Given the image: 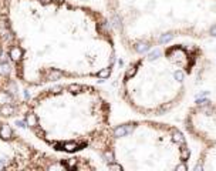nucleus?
Wrapping results in <instances>:
<instances>
[{
    "label": "nucleus",
    "mask_w": 216,
    "mask_h": 171,
    "mask_svg": "<svg viewBox=\"0 0 216 171\" xmlns=\"http://www.w3.org/2000/svg\"><path fill=\"white\" fill-rule=\"evenodd\" d=\"M6 50L18 84L105 80L117 60L114 31L100 10L71 0H3Z\"/></svg>",
    "instance_id": "obj_1"
},
{
    "label": "nucleus",
    "mask_w": 216,
    "mask_h": 171,
    "mask_svg": "<svg viewBox=\"0 0 216 171\" xmlns=\"http://www.w3.org/2000/svg\"><path fill=\"white\" fill-rule=\"evenodd\" d=\"M27 130L57 154L84 150L101 154L111 134V104L95 86L64 83L44 87L23 103Z\"/></svg>",
    "instance_id": "obj_2"
},
{
    "label": "nucleus",
    "mask_w": 216,
    "mask_h": 171,
    "mask_svg": "<svg viewBox=\"0 0 216 171\" xmlns=\"http://www.w3.org/2000/svg\"><path fill=\"white\" fill-rule=\"evenodd\" d=\"M175 126L148 120H129L112 126L100 157L110 170H189V160L158 148V141Z\"/></svg>",
    "instance_id": "obj_3"
},
{
    "label": "nucleus",
    "mask_w": 216,
    "mask_h": 171,
    "mask_svg": "<svg viewBox=\"0 0 216 171\" xmlns=\"http://www.w3.org/2000/svg\"><path fill=\"white\" fill-rule=\"evenodd\" d=\"M90 158L41 150L24 138L6 119L0 117V171L97 170Z\"/></svg>",
    "instance_id": "obj_4"
},
{
    "label": "nucleus",
    "mask_w": 216,
    "mask_h": 171,
    "mask_svg": "<svg viewBox=\"0 0 216 171\" xmlns=\"http://www.w3.org/2000/svg\"><path fill=\"white\" fill-rule=\"evenodd\" d=\"M23 101L18 96L16 80L6 50V33L3 22V0H0V117H14L22 111Z\"/></svg>",
    "instance_id": "obj_5"
}]
</instances>
